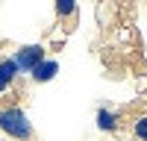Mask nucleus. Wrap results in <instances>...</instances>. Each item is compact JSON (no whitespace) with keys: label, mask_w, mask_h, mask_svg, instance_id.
Listing matches in <instances>:
<instances>
[{"label":"nucleus","mask_w":147,"mask_h":141,"mask_svg":"<svg viewBox=\"0 0 147 141\" xmlns=\"http://www.w3.org/2000/svg\"><path fill=\"white\" fill-rule=\"evenodd\" d=\"M6 91H9V85H6V82H3V79H0V97H3V94H6Z\"/></svg>","instance_id":"6e6552de"},{"label":"nucleus","mask_w":147,"mask_h":141,"mask_svg":"<svg viewBox=\"0 0 147 141\" xmlns=\"http://www.w3.org/2000/svg\"><path fill=\"white\" fill-rule=\"evenodd\" d=\"M94 124H97V129L100 132H118L121 129V115L115 112V109H109V106H100L97 109V115H94Z\"/></svg>","instance_id":"7ed1b4c3"},{"label":"nucleus","mask_w":147,"mask_h":141,"mask_svg":"<svg viewBox=\"0 0 147 141\" xmlns=\"http://www.w3.org/2000/svg\"><path fill=\"white\" fill-rule=\"evenodd\" d=\"M12 59H15L21 77H30V70L38 65L41 59H47V50H44V44H24V47H18V50L12 53Z\"/></svg>","instance_id":"f03ea898"},{"label":"nucleus","mask_w":147,"mask_h":141,"mask_svg":"<svg viewBox=\"0 0 147 141\" xmlns=\"http://www.w3.org/2000/svg\"><path fill=\"white\" fill-rule=\"evenodd\" d=\"M0 132L6 138H15V141H32L35 138L32 121L21 106H3L0 109Z\"/></svg>","instance_id":"f257e3e1"},{"label":"nucleus","mask_w":147,"mask_h":141,"mask_svg":"<svg viewBox=\"0 0 147 141\" xmlns=\"http://www.w3.org/2000/svg\"><path fill=\"white\" fill-rule=\"evenodd\" d=\"M56 74H59V62L56 59H41V62L30 70V79L35 82V85H44V82H50Z\"/></svg>","instance_id":"20e7f679"},{"label":"nucleus","mask_w":147,"mask_h":141,"mask_svg":"<svg viewBox=\"0 0 147 141\" xmlns=\"http://www.w3.org/2000/svg\"><path fill=\"white\" fill-rule=\"evenodd\" d=\"M132 138L136 141H147V112L132 117Z\"/></svg>","instance_id":"0eeeda50"},{"label":"nucleus","mask_w":147,"mask_h":141,"mask_svg":"<svg viewBox=\"0 0 147 141\" xmlns=\"http://www.w3.org/2000/svg\"><path fill=\"white\" fill-rule=\"evenodd\" d=\"M0 79H3L9 88L21 79V70H18V65H15V59H12V56H0Z\"/></svg>","instance_id":"39448f33"},{"label":"nucleus","mask_w":147,"mask_h":141,"mask_svg":"<svg viewBox=\"0 0 147 141\" xmlns=\"http://www.w3.org/2000/svg\"><path fill=\"white\" fill-rule=\"evenodd\" d=\"M53 9H56V18L65 23L77 18V0H53Z\"/></svg>","instance_id":"423d86ee"}]
</instances>
